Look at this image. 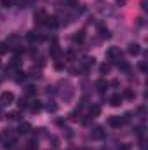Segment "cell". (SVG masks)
Here are the masks:
<instances>
[{"label":"cell","mask_w":148,"mask_h":150,"mask_svg":"<svg viewBox=\"0 0 148 150\" xmlns=\"http://www.w3.org/2000/svg\"><path fill=\"white\" fill-rule=\"evenodd\" d=\"M12 101H14V94L11 91H5V93L0 94V103L2 105H11Z\"/></svg>","instance_id":"7a4b0ae2"},{"label":"cell","mask_w":148,"mask_h":150,"mask_svg":"<svg viewBox=\"0 0 148 150\" xmlns=\"http://www.w3.org/2000/svg\"><path fill=\"white\" fill-rule=\"evenodd\" d=\"M91 136H92V138H103V136H105L103 127H99V126H98V127H94V133H91Z\"/></svg>","instance_id":"5bb4252c"},{"label":"cell","mask_w":148,"mask_h":150,"mask_svg":"<svg viewBox=\"0 0 148 150\" xmlns=\"http://www.w3.org/2000/svg\"><path fill=\"white\" fill-rule=\"evenodd\" d=\"M28 105H30V103H28L26 98H21V100H19V108H26Z\"/></svg>","instance_id":"603a6c76"},{"label":"cell","mask_w":148,"mask_h":150,"mask_svg":"<svg viewBox=\"0 0 148 150\" xmlns=\"http://www.w3.org/2000/svg\"><path fill=\"white\" fill-rule=\"evenodd\" d=\"M0 82H2V77H0Z\"/></svg>","instance_id":"d6a6232c"},{"label":"cell","mask_w":148,"mask_h":150,"mask_svg":"<svg viewBox=\"0 0 148 150\" xmlns=\"http://www.w3.org/2000/svg\"><path fill=\"white\" fill-rule=\"evenodd\" d=\"M26 4H28V0H19V7H26Z\"/></svg>","instance_id":"4dcf8cb0"},{"label":"cell","mask_w":148,"mask_h":150,"mask_svg":"<svg viewBox=\"0 0 148 150\" xmlns=\"http://www.w3.org/2000/svg\"><path fill=\"white\" fill-rule=\"evenodd\" d=\"M54 68H56V70H63V68H65V65H63L61 61H56V63H54Z\"/></svg>","instance_id":"83f0119b"},{"label":"cell","mask_w":148,"mask_h":150,"mask_svg":"<svg viewBox=\"0 0 148 150\" xmlns=\"http://www.w3.org/2000/svg\"><path fill=\"white\" fill-rule=\"evenodd\" d=\"M84 40H85V32H84V30L77 32V33L73 35V42H75V44H82Z\"/></svg>","instance_id":"8fae6325"},{"label":"cell","mask_w":148,"mask_h":150,"mask_svg":"<svg viewBox=\"0 0 148 150\" xmlns=\"http://www.w3.org/2000/svg\"><path fill=\"white\" fill-rule=\"evenodd\" d=\"M129 54H132V56H136V54H140L141 52V49H140V44H136V42H132V44H129Z\"/></svg>","instance_id":"30bf717a"},{"label":"cell","mask_w":148,"mask_h":150,"mask_svg":"<svg viewBox=\"0 0 148 150\" xmlns=\"http://www.w3.org/2000/svg\"><path fill=\"white\" fill-rule=\"evenodd\" d=\"M30 77H32V79H40V77H42V75H40V70L33 68V70L30 72Z\"/></svg>","instance_id":"44dd1931"},{"label":"cell","mask_w":148,"mask_h":150,"mask_svg":"<svg viewBox=\"0 0 148 150\" xmlns=\"http://www.w3.org/2000/svg\"><path fill=\"white\" fill-rule=\"evenodd\" d=\"M35 149H37V142L35 140H32V142L26 143V150H35Z\"/></svg>","instance_id":"7402d4cb"},{"label":"cell","mask_w":148,"mask_h":150,"mask_svg":"<svg viewBox=\"0 0 148 150\" xmlns=\"http://www.w3.org/2000/svg\"><path fill=\"white\" fill-rule=\"evenodd\" d=\"M45 18H47V14H45V11H37L35 12V25H44L45 23Z\"/></svg>","instance_id":"52a82bcc"},{"label":"cell","mask_w":148,"mask_h":150,"mask_svg":"<svg viewBox=\"0 0 148 150\" xmlns=\"http://www.w3.org/2000/svg\"><path fill=\"white\" fill-rule=\"evenodd\" d=\"M12 4H14V0H2V5H4L5 9H9V7H12Z\"/></svg>","instance_id":"d4e9b609"},{"label":"cell","mask_w":148,"mask_h":150,"mask_svg":"<svg viewBox=\"0 0 148 150\" xmlns=\"http://www.w3.org/2000/svg\"><path fill=\"white\" fill-rule=\"evenodd\" d=\"M68 4H70V5H72V7H75V5H77V4H78V0H68Z\"/></svg>","instance_id":"1f68e13d"},{"label":"cell","mask_w":148,"mask_h":150,"mask_svg":"<svg viewBox=\"0 0 148 150\" xmlns=\"http://www.w3.org/2000/svg\"><path fill=\"white\" fill-rule=\"evenodd\" d=\"M19 35H11V37L7 38V45H9V49H16V47H19Z\"/></svg>","instance_id":"3957f363"},{"label":"cell","mask_w":148,"mask_h":150,"mask_svg":"<svg viewBox=\"0 0 148 150\" xmlns=\"http://www.w3.org/2000/svg\"><path fill=\"white\" fill-rule=\"evenodd\" d=\"M122 103V96L120 94H111L110 96V105L111 107H118Z\"/></svg>","instance_id":"7c38bea8"},{"label":"cell","mask_w":148,"mask_h":150,"mask_svg":"<svg viewBox=\"0 0 148 150\" xmlns=\"http://www.w3.org/2000/svg\"><path fill=\"white\" fill-rule=\"evenodd\" d=\"M28 107H30V110H32L33 113H37V112H40V110H42V101H38V100H33V101H32Z\"/></svg>","instance_id":"9c48e42d"},{"label":"cell","mask_w":148,"mask_h":150,"mask_svg":"<svg viewBox=\"0 0 148 150\" xmlns=\"http://www.w3.org/2000/svg\"><path fill=\"white\" fill-rule=\"evenodd\" d=\"M108 124H110L111 127H120V126L124 124V119H122V117H117V115H115V117H110Z\"/></svg>","instance_id":"ba28073f"},{"label":"cell","mask_w":148,"mask_h":150,"mask_svg":"<svg viewBox=\"0 0 148 150\" xmlns=\"http://www.w3.org/2000/svg\"><path fill=\"white\" fill-rule=\"evenodd\" d=\"M7 117H9L11 120H19V119H21V115H19V112H11L9 115H7Z\"/></svg>","instance_id":"d6986e66"},{"label":"cell","mask_w":148,"mask_h":150,"mask_svg":"<svg viewBox=\"0 0 148 150\" xmlns=\"http://www.w3.org/2000/svg\"><path fill=\"white\" fill-rule=\"evenodd\" d=\"M110 65H106V63H105V65H101V68H99V70H101V74H108V72H110Z\"/></svg>","instance_id":"484cf974"},{"label":"cell","mask_w":148,"mask_h":150,"mask_svg":"<svg viewBox=\"0 0 148 150\" xmlns=\"http://www.w3.org/2000/svg\"><path fill=\"white\" fill-rule=\"evenodd\" d=\"M118 150H131V145H125V143H124V145L118 147Z\"/></svg>","instance_id":"f546056e"},{"label":"cell","mask_w":148,"mask_h":150,"mask_svg":"<svg viewBox=\"0 0 148 150\" xmlns=\"http://www.w3.org/2000/svg\"><path fill=\"white\" fill-rule=\"evenodd\" d=\"M51 56H52V58H59V56H61V49H59V45H58L56 38H52V45H51Z\"/></svg>","instance_id":"8992f818"},{"label":"cell","mask_w":148,"mask_h":150,"mask_svg":"<svg viewBox=\"0 0 148 150\" xmlns=\"http://www.w3.org/2000/svg\"><path fill=\"white\" fill-rule=\"evenodd\" d=\"M30 127H32V126L25 122V124H21V126H19V133H21V134H26V133L30 131Z\"/></svg>","instance_id":"ac0fdd59"},{"label":"cell","mask_w":148,"mask_h":150,"mask_svg":"<svg viewBox=\"0 0 148 150\" xmlns=\"http://www.w3.org/2000/svg\"><path fill=\"white\" fill-rule=\"evenodd\" d=\"M26 40H30V42H42L44 40V35L38 33V32H28L26 33Z\"/></svg>","instance_id":"277c9868"},{"label":"cell","mask_w":148,"mask_h":150,"mask_svg":"<svg viewBox=\"0 0 148 150\" xmlns=\"http://www.w3.org/2000/svg\"><path fill=\"white\" fill-rule=\"evenodd\" d=\"M96 87H98V91H99V93H105V89L108 87V82H106L105 79H99V80L96 82Z\"/></svg>","instance_id":"4fadbf2b"},{"label":"cell","mask_w":148,"mask_h":150,"mask_svg":"<svg viewBox=\"0 0 148 150\" xmlns=\"http://www.w3.org/2000/svg\"><path fill=\"white\" fill-rule=\"evenodd\" d=\"M89 113H91V117H98V115L101 113V108H99L98 105H92V107L89 108Z\"/></svg>","instance_id":"9a60e30c"},{"label":"cell","mask_w":148,"mask_h":150,"mask_svg":"<svg viewBox=\"0 0 148 150\" xmlns=\"http://www.w3.org/2000/svg\"><path fill=\"white\" fill-rule=\"evenodd\" d=\"M106 58L110 59V61H117V59H120L122 58V52H120V49L118 47H110L108 51H106Z\"/></svg>","instance_id":"6da1fadb"},{"label":"cell","mask_w":148,"mask_h":150,"mask_svg":"<svg viewBox=\"0 0 148 150\" xmlns=\"http://www.w3.org/2000/svg\"><path fill=\"white\" fill-rule=\"evenodd\" d=\"M18 77H14V80H16V82H23V80H25V79H26V74H23V72H18Z\"/></svg>","instance_id":"ffe728a7"},{"label":"cell","mask_w":148,"mask_h":150,"mask_svg":"<svg viewBox=\"0 0 148 150\" xmlns=\"http://www.w3.org/2000/svg\"><path fill=\"white\" fill-rule=\"evenodd\" d=\"M47 110H49V112H56V110H58V105H56L54 101H51V103L47 105Z\"/></svg>","instance_id":"cb8c5ba5"},{"label":"cell","mask_w":148,"mask_h":150,"mask_svg":"<svg viewBox=\"0 0 148 150\" xmlns=\"http://www.w3.org/2000/svg\"><path fill=\"white\" fill-rule=\"evenodd\" d=\"M134 131H136V134H138V136H141V134H143V127H141V126H136V129H134Z\"/></svg>","instance_id":"f1b7e54d"},{"label":"cell","mask_w":148,"mask_h":150,"mask_svg":"<svg viewBox=\"0 0 148 150\" xmlns=\"http://www.w3.org/2000/svg\"><path fill=\"white\" fill-rule=\"evenodd\" d=\"M99 35L101 38H110V32H108V28H105V26H99Z\"/></svg>","instance_id":"2e32d148"},{"label":"cell","mask_w":148,"mask_h":150,"mask_svg":"<svg viewBox=\"0 0 148 150\" xmlns=\"http://www.w3.org/2000/svg\"><path fill=\"white\" fill-rule=\"evenodd\" d=\"M44 25H47L49 28H52V30H54V28H58L59 21H58V18H56V16H47V18H45V23H44Z\"/></svg>","instance_id":"5b68a950"},{"label":"cell","mask_w":148,"mask_h":150,"mask_svg":"<svg viewBox=\"0 0 148 150\" xmlns=\"http://www.w3.org/2000/svg\"><path fill=\"white\" fill-rule=\"evenodd\" d=\"M134 96H136V93H134L132 89H125V91H124V98H127V100H132Z\"/></svg>","instance_id":"e0dca14e"},{"label":"cell","mask_w":148,"mask_h":150,"mask_svg":"<svg viewBox=\"0 0 148 150\" xmlns=\"http://www.w3.org/2000/svg\"><path fill=\"white\" fill-rule=\"evenodd\" d=\"M7 49H9V45L4 42V44H0V54H5L7 52Z\"/></svg>","instance_id":"4316f807"}]
</instances>
